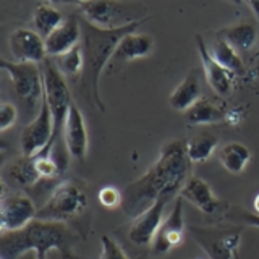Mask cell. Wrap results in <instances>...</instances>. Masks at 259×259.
<instances>
[{"mask_svg":"<svg viewBox=\"0 0 259 259\" xmlns=\"http://www.w3.org/2000/svg\"><path fill=\"white\" fill-rule=\"evenodd\" d=\"M188 172L190 159L186 156V144L178 140L165 143L148 172L125 188L121 204L125 214L135 219L162 198L177 199L188 180Z\"/></svg>","mask_w":259,"mask_h":259,"instance_id":"1","label":"cell"},{"mask_svg":"<svg viewBox=\"0 0 259 259\" xmlns=\"http://www.w3.org/2000/svg\"><path fill=\"white\" fill-rule=\"evenodd\" d=\"M146 20L148 18L138 20L132 24H128V26L118 29H99L79 16L81 31H83L81 47H83V54H84V68H83V75H81V78H83V88L101 112H105V105L99 91V79L105 65L112 62L113 54H115L121 39L135 32L138 26L143 24Z\"/></svg>","mask_w":259,"mask_h":259,"instance_id":"2","label":"cell"},{"mask_svg":"<svg viewBox=\"0 0 259 259\" xmlns=\"http://www.w3.org/2000/svg\"><path fill=\"white\" fill-rule=\"evenodd\" d=\"M51 249L68 253V230L63 222L36 219L23 230L2 233L0 240L2 259H16L24 253H34L37 259H46Z\"/></svg>","mask_w":259,"mask_h":259,"instance_id":"3","label":"cell"},{"mask_svg":"<svg viewBox=\"0 0 259 259\" xmlns=\"http://www.w3.org/2000/svg\"><path fill=\"white\" fill-rule=\"evenodd\" d=\"M0 68L8 73L10 81L15 88L16 97L23 104L24 110L29 117L34 118L44 99V76L42 70H39L36 63H18L0 60Z\"/></svg>","mask_w":259,"mask_h":259,"instance_id":"4","label":"cell"},{"mask_svg":"<svg viewBox=\"0 0 259 259\" xmlns=\"http://www.w3.org/2000/svg\"><path fill=\"white\" fill-rule=\"evenodd\" d=\"M42 76H44V96L47 99L49 109L52 112V120H54V136L51 143V149L55 146L57 141L62 140L63 126L67 121L68 112L71 107V94L65 76L55 67L52 60H46L42 63Z\"/></svg>","mask_w":259,"mask_h":259,"instance_id":"5","label":"cell"},{"mask_svg":"<svg viewBox=\"0 0 259 259\" xmlns=\"http://www.w3.org/2000/svg\"><path fill=\"white\" fill-rule=\"evenodd\" d=\"M86 194L78 185L65 182L59 185L47 199L46 204L37 210V221L65 222L79 215L86 207Z\"/></svg>","mask_w":259,"mask_h":259,"instance_id":"6","label":"cell"},{"mask_svg":"<svg viewBox=\"0 0 259 259\" xmlns=\"http://www.w3.org/2000/svg\"><path fill=\"white\" fill-rule=\"evenodd\" d=\"M193 238L206 251L210 259H235L240 248L243 227L229 229H206L190 227Z\"/></svg>","mask_w":259,"mask_h":259,"instance_id":"7","label":"cell"},{"mask_svg":"<svg viewBox=\"0 0 259 259\" xmlns=\"http://www.w3.org/2000/svg\"><path fill=\"white\" fill-rule=\"evenodd\" d=\"M46 93V91H44ZM54 136V120L52 112L49 109L47 99L44 96L42 107L39 113L24 126L20 136V144L23 156L36 157V156H49L51 154V143Z\"/></svg>","mask_w":259,"mask_h":259,"instance_id":"8","label":"cell"},{"mask_svg":"<svg viewBox=\"0 0 259 259\" xmlns=\"http://www.w3.org/2000/svg\"><path fill=\"white\" fill-rule=\"evenodd\" d=\"M81 18L99 29H118L138 21L130 12V5L123 2H76ZM143 20V18H141Z\"/></svg>","mask_w":259,"mask_h":259,"instance_id":"9","label":"cell"},{"mask_svg":"<svg viewBox=\"0 0 259 259\" xmlns=\"http://www.w3.org/2000/svg\"><path fill=\"white\" fill-rule=\"evenodd\" d=\"M37 209L31 198L24 194L4 196L0 202V229L2 233L23 230L32 221H36Z\"/></svg>","mask_w":259,"mask_h":259,"instance_id":"10","label":"cell"},{"mask_svg":"<svg viewBox=\"0 0 259 259\" xmlns=\"http://www.w3.org/2000/svg\"><path fill=\"white\" fill-rule=\"evenodd\" d=\"M185 235V221H183V206L182 196H178L174 202L167 219L162 222L152 241V253L157 256H164L172 251L183 241Z\"/></svg>","mask_w":259,"mask_h":259,"instance_id":"11","label":"cell"},{"mask_svg":"<svg viewBox=\"0 0 259 259\" xmlns=\"http://www.w3.org/2000/svg\"><path fill=\"white\" fill-rule=\"evenodd\" d=\"M172 199L162 198L156 201L154 204L146 209L143 214L135 217L133 224L130 225L128 230V238L136 246H148L152 245L154 237H156L157 230L160 229L162 222H164V210L165 206Z\"/></svg>","mask_w":259,"mask_h":259,"instance_id":"12","label":"cell"},{"mask_svg":"<svg viewBox=\"0 0 259 259\" xmlns=\"http://www.w3.org/2000/svg\"><path fill=\"white\" fill-rule=\"evenodd\" d=\"M10 49L18 63H44L47 60L46 40L36 31L18 28L10 34Z\"/></svg>","mask_w":259,"mask_h":259,"instance_id":"13","label":"cell"},{"mask_svg":"<svg viewBox=\"0 0 259 259\" xmlns=\"http://www.w3.org/2000/svg\"><path fill=\"white\" fill-rule=\"evenodd\" d=\"M83 39V31H81L79 16L71 15L63 21L62 26L57 28L51 36L46 39V52L47 57H62L65 54L71 52L73 49L78 47Z\"/></svg>","mask_w":259,"mask_h":259,"instance_id":"14","label":"cell"},{"mask_svg":"<svg viewBox=\"0 0 259 259\" xmlns=\"http://www.w3.org/2000/svg\"><path fill=\"white\" fill-rule=\"evenodd\" d=\"M63 138H65V144H67L70 156L75 157L79 162H84L86 154H88L89 138H88V128H86L84 117L76 104H71V107H70L67 121H65V126H63Z\"/></svg>","mask_w":259,"mask_h":259,"instance_id":"15","label":"cell"},{"mask_svg":"<svg viewBox=\"0 0 259 259\" xmlns=\"http://www.w3.org/2000/svg\"><path fill=\"white\" fill-rule=\"evenodd\" d=\"M182 199L190 201L194 207H198L204 214H214L221 209L222 202L215 198L210 186L199 177H188L180 191Z\"/></svg>","mask_w":259,"mask_h":259,"instance_id":"16","label":"cell"},{"mask_svg":"<svg viewBox=\"0 0 259 259\" xmlns=\"http://www.w3.org/2000/svg\"><path fill=\"white\" fill-rule=\"evenodd\" d=\"M196 46H198L199 59L202 63V70H204V76H206V81L209 83V86L212 88L217 94L227 96L230 93V88H232L230 73L224 70L221 65L212 59V55H210V51L207 49L204 39H202V36H199V34L196 36Z\"/></svg>","mask_w":259,"mask_h":259,"instance_id":"17","label":"cell"},{"mask_svg":"<svg viewBox=\"0 0 259 259\" xmlns=\"http://www.w3.org/2000/svg\"><path fill=\"white\" fill-rule=\"evenodd\" d=\"M201 99V83H199V71L190 70L186 78L178 84L174 93L168 97V104L172 109L186 112Z\"/></svg>","mask_w":259,"mask_h":259,"instance_id":"18","label":"cell"},{"mask_svg":"<svg viewBox=\"0 0 259 259\" xmlns=\"http://www.w3.org/2000/svg\"><path fill=\"white\" fill-rule=\"evenodd\" d=\"M217 39L225 40L227 44L232 46L237 52H248L251 51L257 39H259V29L254 23H238L235 26L224 28L215 32Z\"/></svg>","mask_w":259,"mask_h":259,"instance_id":"19","label":"cell"},{"mask_svg":"<svg viewBox=\"0 0 259 259\" xmlns=\"http://www.w3.org/2000/svg\"><path fill=\"white\" fill-rule=\"evenodd\" d=\"M154 49V39L149 34H140V32H132L125 36L118 44L115 54H113L112 62H130L141 57H148Z\"/></svg>","mask_w":259,"mask_h":259,"instance_id":"20","label":"cell"},{"mask_svg":"<svg viewBox=\"0 0 259 259\" xmlns=\"http://www.w3.org/2000/svg\"><path fill=\"white\" fill-rule=\"evenodd\" d=\"M63 21L65 18L62 12L59 8H55L52 4H49V2L37 4L34 10V16H32V24H34L36 32L44 40L51 36L57 28L62 26Z\"/></svg>","mask_w":259,"mask_h":259,"instance_id":"21","label":"cell"},{"mask_svg":"<svg viewBox=\"0 0 259 259\" xmlns=\"http://www.w3.org/2000/svg\"><path fill=\"white\" fill-rule=\"evenodd\" d=\"M249 159H251V151L245 144H241L238 141L224 144L221 148V152H219L221 164L224 165L227 172L233 175L241 174L246 168Z\"/></svg>","mask_w":259,"mask_h":259,"instance_id":"22","label":"cell"},{"mask_svg":"<svg viewBox=\"0 0 259 259\" xmlns=\"http://www.w3.org/2000/svg\"><path fill=\"white\" fill-rule=\"evenodd\" d=\"M185 113H186V120L191 125H212V123H219V121H224L227 118L225 112L215 107L206 97H201Z\"/></svg>","mask_w":259,"mask_h":259,"instance_id":"23","label":"cell"},{"mask_svg":"<svg viewBox=\"0 0 259 259\" xmlns=\"http://www.w3.org/2000/svg\"><path fill=\"white\" fill-rule=\"evenodd\" d=\"M219 144V138L209 132H202L190 138L186 143V156L190 162H204L214 154Z\"/></svg>","mask_w":259,"mask_h":259,"instance_id":"24","label":"cell"},{"mask_svg":"<svg viewBox=\"0 0 259 259\" xmlns=\"http://www.w3.org/2000/svg\"><path fill=\"white\" fill-rule=\"evenodd\" d=\"M8 175L21 186H32L40 180L36 159L26 157V156L16 159L13 164L8 167Z\"/></svg>","mask_w":259,"mask_h":259,"instance_id":"25","label":"cell"},{"mask_svg":"<svg viewBox=\"0 0 259 259\" xmlns=\"http://www.w3.org/2000/svg\"><path fill=\"white\" fill-rule=\"evenodd\" d=\"M210 55H212V59L229 73H240L243 70V62L240 59L238 52L222 39L215 37L212 47H210Z\"/></svg>","mask_w":259,"mask_h":259,"instance_id":"26","label":"cell"},{"mask_svg":"<svg viewBox=\"0 0 259 259\" xmlns=\"http://www.w3.org/2000/svg\"><path fill=\"white\" fill-rule=\"evenodd\" d=\"M55 67L59 68V71L63 76L68 78H76L79 73L83 75V68H84V54H83V47L81 44L78 47L73 49L71 52L65 54L62 57H57L55 59Z\"/></svg>","mask_w":259,"mask_h":259,"instance_id":"27","label":"cell"},{"mask_svg":"<svg viewBox=\"0 0 259 259\" xmlns=\"http://www.w3.org/2000/svg\"><path fill=\"white\" fill-rule=\"evenodd\" d=\"M99 259H132L128 257L115 240H112L109 235L101 237V257Z\"/></svg>","mask_w":259,"mask_h":259,"instance_id":"28","label":"cell"},{"mask_svg":"<svg viewBox=\"0 0 259 259\" xmlns=\"http://www.w3.org/2000/svg\"><path fill=\"white\" fill-rule=\"evenodd\" d=\"M97 199L107 209H115L123 204V193L118 191L115 186H104L97 193Z\"/></svg>","mask_w":259,"mask_h":259,"instance_id":"29","label":"cell"},{"mask_svg":"<svg viewBox=\"0 0 259 259\" xmlns=\"http://www.w3.org/2000/svg\"><path fill=\"white\" fill-rule=\"evenodd\" d=\"M36 165L39 170V175L40 178H55L62 175V170L60 167L57 165V162L52 159V156H36Z\"/></svg>","mask_w":259,"mask_h":259,"instance_id":"30","label":"cell"},{"mask_svg":"<svg viewBox=\"0 0 259 259\" xmlns=\"http://www.w3.org/2000/svg\"><path fill=\"white\" fill-rule=\"evenodd\" d=\"M16 118H18V110L15 105L10 102H2L0 105V130L7 132L8 128L16 123Z\"/></svg>","mask_w":259,"mask_h":259,"instance_id":"31","label":"cell"},{"mask_svg":"<svg viewBox=\"0 0 259 259\" xmlns=\"http://www.w3.org/2000/svg\"><path fill=\"white\" fill-rule=\"evenodd\" d=\"M229 219H235V221H243L245 224L251 225V227H257L259 229V215L257 214H251V212H246V210H243L241 207H230V212L227 214Z\"/></svg>","mask_w":259,"mask_h":259,"instance_id":"32","label":"cell"},{"mask_svg":"<svg viewBox=\"0 0 259 259\" xmlns=\"http://www.w3.org/2000/svg\"><path fill=\"white\" fill-rule=\"evenodd\" d=\"M248 7L253 10V13L256 15V18L259 21V2H248Z\"/></svg>","mask_w":259,"mask_h":259,"instance_id":"33","label":"cell"},{"mask_svg":"<svg viewBox=\"0 0 259 259\" xmlns=\"http://www.w3.org/2000/svg\"><path fill=\"white\" fill-rule=\"evenodd\" d=\"M253 207H254V210H256V214L259 215V193L256 194V198L253 199Z\"/></svg>","mask_w":259,"mask_h":259,"instance_id":"34","label":"cell"},{"mask_svg":"<svg viewBox=\"0 0 259 259\" xmlns=\"http://www.w3.org/2000/svg\"><path fill=\"white\" fill-rule=\"evenodd\" d=\"M23 259H37V256L34 253H28L26 256H23Z\"/></svg>","mask_w":259,"mask_h":259,"instance_id":"35","label":"cell"}]
</instances>
